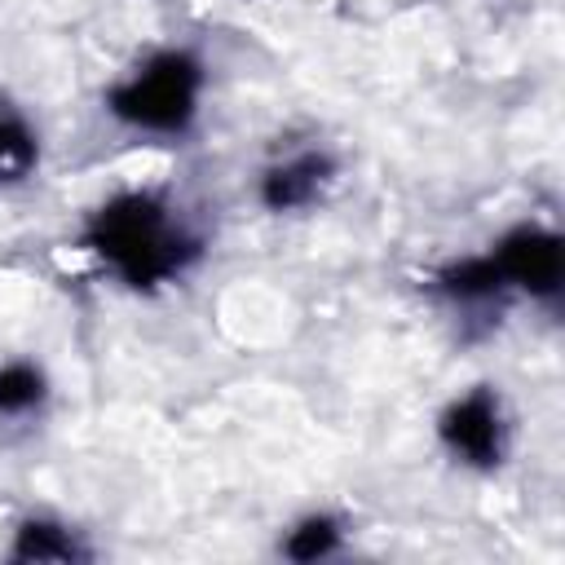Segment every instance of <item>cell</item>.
I'll list each match as a JSON object with an SVG mask.
<instances>
[{"label": "cell", "mask_w": 565, "mask_h": 565, "mask_svg": "<svg viewBox=\"0 0 565 565\" xmlns=\"http://www.w3.org/2000/svg\"><path fill=\"white\" fill-rule=\"evenodd\" d=\"M84 247H93L106 265L124 274L132 287H154L185 269L199 243L172 221L168 203L154 194H119L102 212H93L84 230Z\"/></svg>", "instance_id": "obj_1"}, {"label": "cell", "mask_w": 565, "mask_h": 565, "mask_svg": "<svg viewBox=\"0 0 565 565\" xmlns=\"http://www.w3.org/2000/svg\"><path fill=\"white\" fill-rule=\"evenodd\" d=\"M199 84H203V71H199L194 57H185V53H159L154 62H146V71H137L132 79H124L110 93V110L124 124H132V128L177 132L194 115Z\"/></svg>", "instance_id": "obj_2"}, {"label": "cell", "mask_w": 565, "mask_h": 565, "mask_svg": "<svg viewBox=\"0 0 565 565\" xmlns=\"http://www.w3.org/2000/svg\"><path fill=\"white\" fill-rule=\"evenodd\" d=\"M503 282H516L534 296H556L561 291V278H565V252H561V238L547 234V230H512L499 252H490Z\"/></svg>", "instance_id": "obj_3"}, {"label": "cell", "mask_w": 565, "mask_h": 565, "mask_svg": "<svg viewBox=\"0 0 565 565\" xmlns=\"http://www.w3.org/2000/svg\"><path fill=\"white\" fill-rule=\"evenodd\" d=\"M441 441L477 468L499 463L503 455V419H499V402L486 388H472L468 397H459L455 406H446L441 415Z\"/></svg>", "instance_id": "obj_4"}, {"label": "cell", "mask_w": 565, "mask_h": 565, "mask_svg": "<svg viewBox=\"0 0 565 565\" xmlns=\"http://www.w3.org/2000/svg\"><path fill=\"white\" fill-rule=\"evenodd\" d=\"M327 177H331V159L327 154H296V159H287V163H278V168L265 172L260 199L274 212H291V207L313 203L318 190L327 185Z\"/></svg>", "instance_id": "obj_5"}, {"label": "cell", "mask_w": 565, "mask_h": 565, "mask_svg": "<svg viewBox=\"0 0 565 565\" xmlns=\"http://www.w3.org/2000/svg\"><path fill=\"white\" fill-rule=\"evenodd\" d=\"M75 556H84L79 543L53 521H26L18 530L13 561H75Z\"/></svg>", "instance_id": "obj_6"}, {"label": "cell", "mask_w": 565, "mask_h": 565, "mask_svg": "<svg viewBox=\"0 0 565 565\" xmlns=\"http://www.w3.org/2000/svg\"><path fill=\"white\" fill-rule=\"evenodd\" d=\"M441 287L459 300H481V296H494L503 291V274L494 265V256H472V260H459L450 269H441Z\"/></svg>", "instance_id": "obj_7"}, {"label": "cell", "mask_w": 565, "mask_h": 565, "mask_svg": "<svg viewBox=\"0 0 565 565\" xmlns=\"http://www.w3.org/2000/svg\"><path fill=\"white\" fill-rule=\"evenodd\" d=\"M31 168H35V137H31V128L18 115L0 110V181H18Z\"/></svg>", "instance_id": "obj_8"}, {"label": "cell", "mask_w": 565, "mask_h": 565, "mask_svg": "<svg viewBox=\"0 0 565 565\" xmlns=\"http://www.w3.org/2000/svg\"><path fill=\"white\" fill-rule=\"evenodd\" d=\"M40 397H44V375L35 366H26V362L0 366V415L31 411Z\"/></svg>", "instance_id": "obj_9"}, {"label": "cell", "mask_w": 565, "mask_h": 565, "mask_svg": "<svg viewBox=\"0 0 565 565\" xmlns=\"http://www.w3.org/2000/svg\"><path fill=\"white\" fill-rule=\"evenodd\" d=\"M335 543H340V525H335L331 516H309V521H300V525L287 534L282 552H287L291 561H318V556L335 552Z\"/></svg>", "instance_id": "obj_10"}]
</instances>
